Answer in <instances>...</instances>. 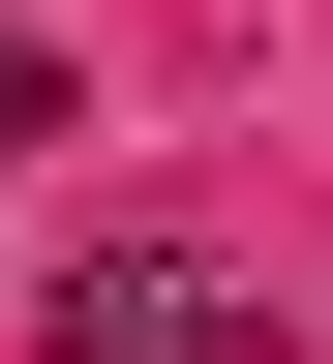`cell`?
Masks as SVG:
<instances>
[{"label":"cell","mask_w":333,"mask_h":364,"mask_svg":"<svg viewBox=\"0 0 333 364\" xmlns=\"http://www.w3.org/2000/svg\"><path fill=\"white\" fill-rule=\"evenodd\" d=\"M31 334H61V364H182V334H212V273H182V243H91Z\"/></svg>","instance_id":"cell-1"},{"label":"cell","mask_w":333,"mask_h":364,"mask_svg":"<svg viewBox=\"0 0 333 364\" xmlns=\"http://www.w3.org/2000/svg\"><path fill=\"white\" fill-rule=\"evenodd\" d=\"M31 122H61V91H31V31H0V152H31Z\"/></svg>","instance_id":"cell-2"},{"label":"cell","mask_w":333,"mask_h":364,"mask_svg":"<svg viewBox=\"0 0 333 364\" xmlns=\"http://www.w3.org/2000/svg\"><path fill=\"white\" fill-rule=\"evenodd\" d=\"M182 364H273V334H243V304H212V334H182Z\"/></svg>","instance_id":"cell-3"}]
</instances>
